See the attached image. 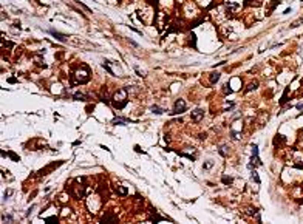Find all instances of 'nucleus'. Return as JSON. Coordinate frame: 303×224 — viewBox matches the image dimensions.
<instances>
[{"mask_svg":"<svg viewBox=\"0 0 303 224\" xmlns=\"http://www.w3.org/2000/svg\"><path fill=\"white\" fill-rule=\"evenodd\" d=\"M90 79V71H88L87 66H80V68L74 73V82H80V84H84L87 82V80Z\"/></svg>","mask_w":303,"mask_h":224,"instance_id":"nucleus-1","label":"nucleus"},{"mask_svg":"<svg viewBox=\"0 0 303 224\" xmlns=\"http://www.w3.org/2000/svg\"><path fill=\"white\" fill-rule=\"evenodd\" d=\"M127 102V91L125 90H119L118 93L113 96V105L116 108H122Z\"/></svg>","mask_w":303,"mask_h":224,"instance_id":"nucleus-2","label":"nucleus"},{"mask_svg":"<svg viewBox=\"0 0 303 224\" xmlns=\"http://www.w3.org/2000/svg\"><path fill=\"white\" fill-rule=\"evenodd\" d=\"M186 110V102L183 99H178L176 102H175V108H173V113L178 114V113H183Z\"/></svg>","mask_w":303,"mask_h":224,"instance_id":"nucleus-3","label":"nucleus"},{"mask_svg":"<svg viewBox=\"0 0 303 224\" xmlns=\"http://www.w3.org/2000/svg\"><path fill=\"white\" fill-rule=\"evenodd\" d=\"M203 116H204L203 110H194V111H192V119H194L195 122H199L203 119Z\"/></svg>","mask_w":303,"mask_h":224,"instance_id":"nucleus-4","label":"nucleus"},{"mask_svg":"<svg viewBox=\"0 0 303 224\" xmlns=\"http://www.w3.org/2000/svg\"><path fill=\"white\" fill-rule=\"evenodd\" d=\"M226 5H227V8H229V9L235 11V9H238V6L241 5V2H238V0H227Z\"/></svg>","mask_w":303,"mask_h":224,"instance_id":"nucleus-5","label":"nucleus"},{"mask_svg":"<svg viewBox=\"0 0 303 224\" xmlns=\"http://www.w3.org/2000/svg\"><path fill=\"white\" fill-rule=\"evenodd\" d=\"M115 192L118 195H127V189L122 186H115Z\"/></svg>","mask_w":303,"mask_h":224,"instance_id":"nucleus-6","label":"nucleus"},{"mask_svg":"<svg viewBox=\"0 0 303 224\" xmlns=\"http://www.w3.org/2000/svg\"><path fill=\"white\" fill-rule=\"evenodd\" d=\"M218 79H220V73H212V76H210V84H215Z\"/></svg>","mask_w":303,"mask_h":224,"instance_id":"nucleus-7","label":"nucleus"},{"mask_svg":"<svg viewBox=\"0 0 303 224\" xmlns=\"http://www.w3.org/2000/svg\"><path fill=\"white\" fill-rule=\"evenodd\" d=\"M74 99H78V100H85V94H84V93H76V94H74Z\"/></svg>","mask_w":303,"mask_h":224,"instance_id":"nucleus-8","label":"nucleus"},{"mask_svg":"<svg viewBox=\"0 0 303 224\" xmlns=\"http://www.w3.org/2000/svg\"><path fill=\"white\" fill-rule=\"evenodd\" d=\"M255 88H257V82H254V84H249V85H247V88H246V91L255 90Z\"/></svg>","mask_w":303,"mask_h":224,"instance_id":"nucleus-9","label":"nucleus"},{"mask_svg":"<svg viewBox=\"0 0 303 224\" xmlns=\"http://www.w3.org/2000/svg\"><path fill=\"white\" fill-rule=\"evenodd\" d=\"M302 22H303V17H300L299 20H295V22H294V23H292L291 26H292V28H297V26H299V25H300Z\"/></svg>","mask_w":303,"mask_h":224,"instance_id":"nucleus-10","label":"nucleus"},{"mask_svg":"<svg viewBox=\"0 0 303 224\" xmlns=\"http://www.w3.org/2000/svg\"><path fill=\"white\" fill-rule=\"evenodd\" d=\"M252 178L255 179L257 182H260V178H258V175H257V172H252Z\"/></svg>","mask_w":303,"mask_h":224,"instance_id":"nucleus-11","label":"nucleus"},{"mask_svg":"<svg viewBox=\"0 0 303 224\" xmlns=\"http://www.w3.org/2000/svg\"><path fill=\"white\" fill-rule=\"evenodd\" d=\"M223 182H226V184H231V182H232V178H227V176H224V178H223Z\"/></svg>","mask_w":303,"mask_h":224,"instance_id":"nucleus-12","label":"nucleus"},{"mask_svg":"<svg viewBox=\"0 0 303 224\" xmlns=\"http://www.w3.org/2000/svg\"><path fill=\"white\" fill-rule=\"evenodd\" d=\"M153 111H156V113H162V111H161V110H159V108H158V107H153Z\"/></svg>","mask_w":303,"mask_h":224,"instance_id":"nucleus-13","label":"nucleus"},{"mask_svg":"<svg viewBox=\"0 0 303 224\" xmlns=\"http://www.w3.org/2000/svg\"><path fill=\"white\" fill-rule=\"evenodd\" d=\"M297 108H300V110H303V104H299V105H297Z\"/></svg>","mask_w":303,"mask_h":224,"instance_id":"nucleus-14","label":"nucleus"}]
</instances>
